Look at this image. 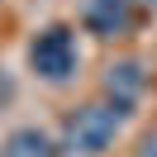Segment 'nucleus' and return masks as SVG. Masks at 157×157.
<instances>
[{
    "instance_id": "nucleus-2",
    "label": "nucleus",
    "mask_w": 157,
    "mask_h": 157,
    "mask_svg": "<svg viewBox=\"0 0 157 157\" xmlns=\"http://www.w3.org/2000/svg\"><path fill=\"white\" fill-rule=\"evenodd\" d=\"M29 71L48 86H62L81 71V43H76V29L71 24H43L38 33L29 38Z\"/></svg>"
},
{
    "instance_id": "nucleus-6",
    "label": "nucleus",
    "mask_w": 157,
    "mask_h": 157,
    "mask_svg": "<svg viewBox=\"0 0 157 157\" xmlns=\"http://www.w3.org/2000/svg\"><path fill=\"white\" fill-rule=\"evenodd\" d=\"M10 100H14V76H10L5 67H0V114L10 109Z\"/></svg>"
},
{
    "instance_id": "nucleus-4",
    "label": "nucleus",
    "mask_w": 157,
    "mask_h": 157,
    "mask_svg": "<svg viewBox=\"0 0 157 157\" xmlns=\"http://www.w3.org/2000/svg\"><path fill=\"white\" fill-rule=\"evenodd\" d=\"M100 90H105V100L119 109V114H128V109L143 100L147 90V76H143V62L138 57H119L105 67V81H100Z\"/></svg>"
},
{
    "instance_id": "nucleus-1",
    "label": "nucleus",
    "mask_w": 157,
    "mask_h": 157,
    "mask_svg": "<svg viewBox=\"0 0 157 157\" xmlns=\"http://www.w3.org/2000/svg\"><path fill=\"white\" fill-rule=\"evenodd\" d=\"M119 124H124V114L109 100H86V105L67 109V119H62V147L76 157H100L114 147Z\"/></svg>"
},
{
    "instance_id": "nucleus-5",
    "label": "nucleus",
    "mask_w": 157,
    "mask_h": 157,
    "mask_svg": "<svg viewBox=\"0 0 157 157\" xmlns=\"http://www.w3.org/2000/svg\"><path fill=\"white\" fill-rule=\"evenodd\" d=\"M0 157H62V143H52L43 128L24 124V128H14V133H5Z\"/></svg>"
},
{
    "instance_id": "nucleus-8",
    "label": "nucleus",
    "mask_w": 157,
    "mask_h": 157,
    "mask_svg": "<svg viewBox=\"0 0 157 157\" xmlns=\"http://www.w3.org/2000/svg\"><path fill=\"white\" fill-rule=\"evenodd\" d=\"M138 5H143V10H157V0H138Z\"/></svg>"
},
{
    "instance_id": "nucleus-3",
    "label": "nucleus",
    "mask_w": 157,
    "mask_h": 157,
    "mask_svg": "<svg viewBox=\"0 0 157 157\" xmlns=\"http://www.w3.org/2000/svg\"><path fill=\"white\" fill-rule=\"evenodd\" d=\"M138 19H143V5L138 0H86V10H81V24H86V33H95V38H128V33L138 29Z\"/></svg>"
},
{
    "instance_id": "nucleus-7",
    "label": "nucleus",
    "mask_w": 157,
    "mask_h": 157,
    "mask_svg": "<svg viewBox=\"0 0 157 157\" xmlns=\"http://www.w3.org/2000/svg\"><path fill=\"white\" fill-rule=\"evenodd\" d=\"M138 157H157V133L143 138V147H138Z\"/></svg>"
}]
</instances>
